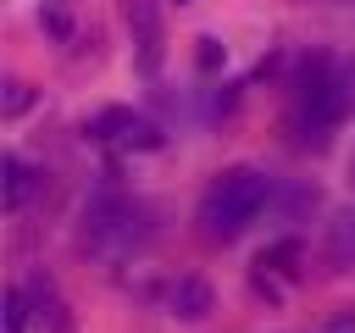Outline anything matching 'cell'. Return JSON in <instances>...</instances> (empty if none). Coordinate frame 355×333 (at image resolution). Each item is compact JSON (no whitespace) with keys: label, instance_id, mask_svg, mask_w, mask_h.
<instances>
[{"label":"cell","instance_id":"cell-6","mask_svg":"<svg viewBox=\"0 0 355 333\" xmlns=\"http://www.w3.org/2000/svg\"><path fill=\"white\" fill-rule=\"evenodd\" d=\"M28 189H33V172L22 166V155H6V205L17 211L28 200Z\"/></svg>","mask_w":355,"mask_h":333},{"label":"cell","instance_id":"cell-11","mask_svg":"<svg viewBox=\"0 0 355 333\" xmlns=\"http://www.w3.org/2000/svg\"><path fill=\"white\" fill-rule=\"evenodd\" d=\"M222 61H227V50H222V44H216V39L205 33V39H200V67H205V72H216Z\"/></svg>","mask_w":355,"mask_h":333},{"label":"cell","instance_id":"cell-7","mask_svg":"<svg viewBox=\"0 0 355 333\" xmlns=\"http://www.w3.org/2000/svg\"><path fill=\"white\" fill-rule=\"evenodd\" d=\"M294 261H300V244H294V239H283V244L261 250V261H255V266H261V272H300Z\"/></svg>","mask_w":355,"mask_h":333},{"label":"cell","instance_id":"cell-4","mask_svg":"<svg viewBox=\"0 0 355 333\" xmlns=\"http://www.w3.org/2000/svg\"><path fill=\"white\" fill-rule=\"evenodd\" d=\"M166 305H172V316H183V322H205L211 305H216V294H211L205 278H178V283L166 289Z\"/></svg>","mask_w":355,"mask_h":333},{"label":"cell","instance_id":"cell-14","mask_svg":"<svg viewBox=\"0 0 355 333\" xmlns=\"http://www.w3.org/2000/svg\"><path fill=\"white\" fill-rule=\"evenodd\" d=\"M178 6H189V0H178Z\"/></svg>","mask_w":355,"mask_h":333},{"label":"cell","instance_id":"cell-1","mask_svg":"<svg viewBox=\"0 0 355 333\" xmlns=\"http://www.w3.org/2000/svg\"><path fill=\"white\" fill-rule=\"evenodd\" d=\"M266 194H272L266 172H255V166H227V172L205 189V200H200V228H205V239H222V244L239 239V233L261 216Z\"/></svg>","mask_w":355,"mask_h":333},{"label":"cell","instance_id":"cell-2","mask_svg":"<svg viewBox=\"0 0 355 333\" xmlns=\"http://www.w3.org/2000/svg\"><path fill=\"white\" fill-rule=\"evenodd\" d=\"M89 139H94V144H111V150H161V128L144 122V117L128 111V105L100 111V117L89 122Z\"/></svg>","mask_w":355,"mask_h":333},{"label":"cell","instance_id":"cell-9","mask_svg":"<svg viewBox=\"0 0 355 333\" xmlns=\"http://www.w3.org/2000/svg\"><path fill=\"white\" fill-rule=\"evenodd\" d=\"M39 17H44V28H50L55 39H67V33H72V22H67V11H61V0H50V6L39 11Z\"/></svg>","mask_w":355,"mask_h":333},{"label":"cell","instance_id":"cell-10","mask_svg":"<svg viewBox=\"0 0 355 333\" xmlns=\"http://www.w3.org/2000/svg\"><path fill=\"white\" fill-rule=\"evenodd\" d=\"M22 316H28L22 289H11V294H6V333H22Z\"/></svg>","mask_w":355,"mask_h":333},{"label":"cell","instance_id":"cell-5","mask_svg":"<svg viewBox=\"0 0 355 333\" xmlns=\"http://www.w3.org/2000/svg\"><path fill=\"white\" fill-rule=\"evenodd\" d=\"M327 261L333 266H355V211H338L327 222Z\"/></svg>","mask_w":355,"mask_h":333},{"label":"cell","instance_id":"cell-13","mask_svg":"<svg viewBox=\"0 0 355 333\" xmlns=\"http://www.w3.org/2000/svg\"><path fill=\"white\" fill-rule=\"evenodd\" d=\"M349 183H355V155H349Z\"/></svg>","mask_w":355,"mask_h":333},{"label":"cell","instance_id":"cell-12","mask_svg":"<svg viewBox=\"0 0 355 333\" xmlns=\"http://www.w3.org/2000/svg\"><path fill=\"white\" fill-rule=\"evenodd\" d=\"M316 333H355V311H338V316H327Z\"/></svg>","mask_w":355,"mask_h":333},{"label":"cell","instance_id":"cell-3","mask_svg":"<svg viewBox=\"0 0 355 333\" xmlns=\"http://www.w3.org/2000/svg\"><path fill=\"white\" fill-rule=\"evenodd\" d=\"M128 33H133L139 72H161V11H155V0H128Z\"/></svg>","mask_w":355,"mask_h":333},{"label":"cell","instance_id":"cell-8","mask_svg":"<svg viewBox=\"0 0 355 333\" xmlns=\"http://www.w3.org/2000/svg\"><path fill=\"white\" fill-rule=\"evenodd\" d=\"M33 105V89L28 83H6V117H22Z\"/></svg>","mask_w":355,"mask_h":333}]
</instances>
